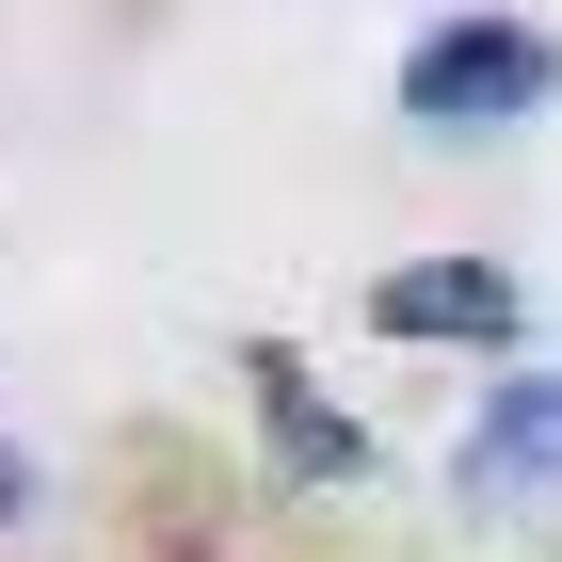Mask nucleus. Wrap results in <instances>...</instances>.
Wrapping results in <instances>:
<instances>
[{
  "mask_svg": "<svg viewBox=\"0 0 562 562\" xmlns=\"http://www.w3.org/2000/svg\"><path fill=\"white\" fill-rule=\"evenodd\" d=\"M562 97V48L530 33V16H434L418 48H402V113H418L434 145L450 130H530Z\"/></svg>",
  "mask_w": 562,
  "mask_h": 562,
  "instance_id": "f257e3e1",
  "label": "nucleus"
},
{
  "mask_svg": "<svg viewBox=\"0 0 562 562\" xmlns=\"http://www.w3.org/2000/svg\"><path fill=\"white\" fill-rule=\"evenodd\" d=\"M515 322H530L515 258H402V273H370V338H418V353H515Z\"/></svg>",
  "mask_w": 562,
  "mask_h": 562,
  "instance_id": "f03ea898",
  "label": "nucleus"
},
{
  "mask_svg": "<svg viewBox=\"0 0 562 562\" xmlns=\"http://www.w3.org/2000/svg\"><path fill=\"white\" fill-rule=\"evenodd\" d=\"M241 386H258V434H273V482H290V498L370 482V418H353V402H322V370H305L290 338H241Z\"/></svg>",
  "mask_w": 562,
  "mask_h": 562,
  "instance_id": "7ed1b4c3",
  "label": "nucleus"
},
{
  "mask_svg": "<svg viewBox=\"0 0 562 562\" xmlns=\"http://www.w3.org/2000/svg\"><path fill=\"white\" fill-rule=\"evenodd\" d=\"M547 482H562V370H498L482 418L450 434V498L498 515V498H547Z\"/></svg>",
  "mask_w": 562,
  "mask_h": 562,
  "instance_id": "20e7f679",
  "label": "nucleus"
},
{
  "mask_svg": "<svg viewBox=\"0 0 562 562\" xmlns=\"http://www.w3.org/2000/svg\"><path fill=\"white\" fill-rule=\"evenodd\" d=\"M33 498H48V482H33V450H0V530H33Z\"/></svg>",
  "mask_w": 562,
  "mask_h": 562,
  "instance_id": "39448f33",
  "label": "nucleus"
}]
</instances>
